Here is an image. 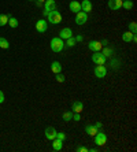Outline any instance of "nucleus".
Masks as SVG:
<instances>
[{"label":"nucleus","mask_w":137,"mask_h":152,"mask_svg":"<svg viewBox=\"0 0 137 152\" xmlns=\"http://www.w3.org/2000/svg\"><path fill=\"white\" fill-rule=\"evenodd\" d=\"M44 1H45V0H37V6H41Z\"/></svg>","instance_id":"nucleus-34"},{"label":"nucleus","mask_w":137,"mask_h":152,"mask_svg":"<svg viewBox=\"0 0 137 152\" xmlns=\"http://www.w3.org/2000/svg\"><path fill=\"white\" fill-rule=\"evenodd\" d=\"M81 11H84V12H91L92 11V3L91 0H84L82 3H81Z\"/></svg>","instance_id":"nucleus-13"},{"label":"nucleus","mask_w":137,"mask_h":152,"mask_svg":"<svg viewBox=\"0 0 137 152\" xmlns=\"http://www.w3.org/2000/svg\"><path fill=\"white\" fill-rule=\"evenodd\" d=\"M88 47H89V50H91V51H93V52H97V51H100L103 48V44L100 41H91L88 44Z\"/></svg>","instance_id":"nucleus-11"},{"label":"nucleus","mask_w":137,"mask_h":152,"mask_svg":"<svg viewBox=\"0 0 137 152\" xmlns=\"http://www.w3.org/2000/svg\"><path fill=\"white\" fill-rule=\"evenodd\" d=\"M73 119V111H66V113H63V121H66V122H69V121Z\"/></svg>","instance_id":"nucleus-24"},{"label":"nucleus","mask_w":137,"mask_h":152,"mask_svg":"<svg viewBox=\"0 0 137 152\" xmlns=\"http://www.w3.org/2000/svg\"><path fill=\"white\" fill-rule=\"evenodd\" d=\"M122 7L126 8V10H132V8H133V1H132V0H125L122 3Z\"/></svg>","instance_id":"nucleus-22"},{"label":"nucleus","mask_w":137,"mask_h":152,"mask_svg":"<svg viewBox=\"0 0 137 152\" xmlns=\"http://www.w3.org/2000/svg\"><path fill=\"white\" fill-rule=\"evenodd\" d=\"M36 29H37V32L40 33H44L48 29V23H47L45 19H39L37 23H36Z\"/></svg>","instance_id":"nucleus-7"},{"label":"nucleus","mask_w":137,"mask_h":152,"mask_svg":"<svg viewBox=\"0 0 137 152\" xmlns=\"http://www.w3.org/2000/svg\"><path fill=\"white\" fill-rule=\"evenodd\" d=\"M95 126L97 127V129H102V124H100V122H96V124H95Z\"/></svg>","instance_id":"nucleus-33"},{"label":"nucleus","mask_w":137,"mask_h":152,"mask_svg":"<svg viewBox=\"0 0 137 152\" xmlns=\"http://www.w3.org/2000/svg\"><path fill=\"white\" fill-rule=\"evenodd\" d=\"M69 8H70V11H73V12H80L81 11V3L80 1H75V0H73L70 4H69Z\"/></svg>","instance_id":"nucleus-14"},{"label":"nucleus","mask_w":137,"mask_h":152,"mask_svg":"<svg viewBox=\"0 0 137 152\" xmlns=\"http://www.w3.org/2000/svg\"><path fill=\"white\" fill-rule=\"evenodd\" d=\"M86 21H88V14L86 12H84V11L77 12V15H75V23L77 25H84Z\"/></svg>","instance_id":"nucleus-6"},{"label":"nucleus","mask_w":137,"mask_h":152,"mask_svg":"<svg viewBox=\"0 0 137 152\" xmlns=\"http://www.w3.org/2000/svg\"><path fill=\"white\" fill-rule=\"evenodd\" d=\"M7 22H8V15H6V14H0V26L7 25Z\"/></svg>","instance_id":"nucleus-23"},{"label":"nucleus","mask_w":137,"mask_h":152,"mask_svg":"<svg viewBox=\"0 0 137 152\" xmlns=\"http://www.w3.org/2000/svg\"><path fill=\"white\" fill-rule=\"evenodd\" d=\"M59 37L62 40H67V39H70V37H73V32H71V29L70 28H64L60 30L59 33Z\"/></svg>","instance_id":"nucleus-10"},{"label":"nucleus","mask_w":137,"mask_h":152,"mask_svg":"<svg viewBox=\"0 0 137 152\" xmlns=\"http://www.w3.org/2000/svg\"><path fill=\"white\" fill-rule=\"evenodd\" d=\"M3 102H4V93L0 91V104H1Z\"/></svg>","instance_id":"nucleus-31"},{"label":"nucleus","mask_w":137,"mask_h":152,"mask_svg":"<svg viewBox=\"0 0 137 152\" xmlns=\"http://www.w3.org/2000/svg\"><path fill=\"white\" fill-rule=\"evenodd\" d=\"M129 32H132V33L136 34V32H137V23L136 22H132V23L129 25Z\"/></svg>","instance_id":"nucleus-25"},{"label":"nucleus","mask_w":137,"mask_h":152,"mask_svg":"<svg viewBox=\"0 0 137 152\" xmlns=\"http://www.w3.org/2000/svg\"><path fill=\"white\" fill-rule=\"evenodd\" d=\"M56 138L64 141V140H66V134H64V133H56Z\"/></svg>","instance_id":"nucleus-29"},{"label":"nucleus","mask_w":137,"mask_h":152,"mask_svg":"<svg viewBox=\"0 0 137 152\" xmlns=\"http://www.w3.org/2000/svg\"><path fill=\"white\" fill-rule=\"evenodd\" d=\"M52 148H53V151H60V149L63 148V141L59 140V138H53L52 140Z\"/></svg>","instance_id":"nucleus-16"},{"label":"nucleus","mask_w":137,"mask_h":152,"mask_svg":"<svg viewBox=\"0 0 137 152\" xmlns=\"http://www.w3.org/2000/svg\"><path fill=\"white\" fill-rule=\"evenodd\" d=\"M122 1H125V0H122Z\"/></svg>","instance_id":"nucleus-36"},{"label":"nucleus","mask_w":137,"mask_h":152,"mask_svg":"<svg viewBox=\"0 0 137 152\" xmlns=\"http://www.w3.org/2000/svg\"><path fill=\"white\" fill-rule=\"evenodd\" d=\"M133 36H134V33H132V32H125L122 34V40L125 42H132L133 41Z\"/></svg>","instance_id":"nucleus-19"},{"label":"nucleus","mask_w":137,"mask_h":152,"mask_svg":"<svg viewBox=\"0 0 137 152\" xmlns=\"http://www.w3.org/2000/svg\"><path fill=\"white\" fill-rule=\"evenodd\" d=\"M7 23L12 29H15L18 26V19H17V18H14V17H11V15H8V22H7Z\"/></svg>","instance_id":"nucleus-20"},{"label":"nucleus","mask_w":137,"mask_h":152,"mask_svg":"<svg viewBox=\"0 0 137 152\" xmlns=\"http://www.w3.org/2000/svg\"><path fill=\"white\" fill-rule=\"evenodd\" d=\"M86 151H88L86 147H78L77 148V152H86Z\"/></svg>","instance_id":"nucleus-30"},{"label":"nucleus","mask_w":137,"mask_h":152,"mask_svg":"<svg viewBox=\"0 0 137 152\" xmlns=\"http://www.w3.org/2000/svg\"><path fill=\"white\" fill-rule=\"evenodd\" d=\"M51 71L55 73V74L60 73V71H62V64H60L59 62H52V64H51Z\"/></svg>","instance_id":"nucleus-18"},{"label":"nucleus","mask_w":137,"mask_h":152,"mask_svg":"<svg viewBox=\"0 0 137 152\" xmlns=\"http://www.w3.org/2000/svg\"><path fill=\"white\" fill-rule=\"evenodd\" d=\"M122 0H108V8L110 10H119L122 8Z\"/></svg>","instance_id":"nucleus-9"},{"label":"nucleus","mask_w":137,"mask_h":152,"mask_svg":"<svg viewBox=\"0 0 137 152\" xmlns=\"http://www.w3.org/2000/svg\"><path fill=\"white\" fill-rule=\"evenodd\" d=\"M42 15H44V17H47V15H48V11L44 10V11H42Z\"/></svg>","instance_id":"nucleus-35"},{"label":"nucleus","mask_w":137,"mask_h":152,"mask_svg":"<svg viewBox=\"0 0 137 152\" xmlns=\"http://www.w3.org/2000/svg\"><path fill=\"white\" fill-rule=\"evenodd\" d=\"M95 75L97 78H104L107 75V69L104 64H97L95 67Z\"/></svg>","instance_id":"nucleus-5"},{"label":"nucleus","mask_w":137,"mask_h":152,"mask_svg":"<svg viewBox=\"0 0 137 152\" xmlns=\"http://www.w3.org/2000/svg\"><path fill=\"white\" fill-rule=\"evenodd\" d=\"M30 1H33V0H30Z\"/></svg>","instance_id":"nucleus-37"},{"label":"nucleus","mask_w":137,"mask_h":152,"mask_svg":"<svg viewBox=\"0 0 137 152\" xmlns=\"http://www.w3.org/2000/svg\"><path fill=\"white\" fill-rule=\"evenodd\" d=\"M105 60H107V58L103 55L100 51H97V52H93V55H92V62L95 64H104Z\"/></svg>","instance_id":"nucleus-3"},{"label":"nucleus","mask_w":137,"mask_h":152,"mask_svg":"<svg viewBox=\"0 0 137 152\" xmlns=\"http://www.w3.org/2000/svg\"><path fill=\"white\" fill-rule=\"evenodd\" d=\"M44 133H45V137L48 138L49 141H52L53 138H56V133H58V132L55 130V127L49 126V127H47V129H45V132H44Z\"/></svg>","instance_id":"nucleus-8"},{"label":"nucleus","mask_w":137,"mask_h":152,"mask_svg":"<svg viewBox=\"0 0 137 152\" xmlns=\"http://www.w3.org/2000/svg\"><path fill=\"white\" fill-rule=\"evenodd\" d=\"M95 142H96V145H99V147H102V145H104L105 142H107V136H105L104 132H97V133H96Z\"/></svg>","instance_id":"nucleus-4"},{"label":"nucleus","mask_w":137,"mask_h":152,"mask_svg":"<svg viewBox=\"0 0 137 152\" xmlns=\"http://www.w3.org/2000/svg\"><path fill=\"white\" fill-rule=\"evenodd\" d=\"M71 110H73V113H82V110H84L82 102H74L71 104Z\"/></svg>","instance_id":"nucleus-15"},{"label":"nucleus","mask_w":137,"mask_h":152,"mask_svg":"<svg viewBox=\"0 0 137 152\" xmlns=\"http://www.w3.org/2000/svg\"><path fill=\"white\" fill-rule=\"evenodd\" d=\"M85 132H86V134L88 136H95L99 132V129L95 126V125H88V126L85 127Z\"/></svg>","instance_id":"nucleus-17"},{"label":"nucleus","mask_w":137,"mask_h":152,"mask_svg":"<svg viewBox=\"0 0 137 152\" xmlns=\"http://www.w3.org/2000/svg\"><path fill=\"white\" fill-rule=\"evenodd\" d=\"M47 17H48V22L53 23V25H58V23L62 22V14H60L59 11H56V10L49 11Z\"/></svg>","instance_id":"nucleus-2"},{"label":"nucleus","mask_w":137,"mask_h":152,"mask_svg":"<svg viewBox=\"0 0 137 152\" xmlns=\"http://www.w3.org/2000/svg\"><path fill=\"white\" fill-rule=\"evenodd\" d=\"M63 47H64V42L60 37H53L51 40V50L53 52H60V51L63 50Z\"/></svg>","instance_id":"nucleus-1"},{"label":"nucleus","mask_w":137,"mask_h":152,"mask_svg":"<svg viewBox=\"0 0 137 152\" xmlns=\"http://www.w3.org/2000/svg\"><path fill=\"white\" fill-rule=\"evenodd\" d=\"M44 8H45V11H53L56 10V3H55V0H45L44 1Z\"/></svg>","instance_id":"nucleus-12"},{"label":"nucleus","mask_w":137,"mask_h":152,"mask_svg":"<svg viewBox=\"0 0 137 152\" xmlns=\"http://www.w3.org/2000/svg\"><path fill=\"white\" fill-rule=\"evenodd\" d=\"M75 44H77V41H75V39H74V37H70V39H67V42H66L67 47H74Z\"/></svg>","instance_id":"nucleus-26"},{"label":"nucleus","mask_w":137,"mask_h":152,"mask_svg":"<svg viewBox=\"0 0 137 152\" xmlns=\"http://www.w3.org/2000/svg\"><path fill=\"white\" fill-rule=\"evenodd\" d=\"M74 39H75V41H82V36H77V37H74Z\"/></svg>","instance_id":"nucleus-32"},{"label":"nucleus","mask_w":137,"mask_h":152,"mask_svg":"<svg viewBox=\"0 0 137 152\" xmlns=\"http://www.w3.org/2000/svg\"><path fill=\"white\" fill-rule=\"evenodd\" d=\"M103 55H104L105 58L107 56H111V53H113V50H111V48H104V51H103Z\"/></svg>","instance_id":"nucleus-27"},{"label":"nucleus","mask_w":137,"mask_h":152,"mask_svg":"<svg viewBox=\"0 0 137 152\" xmlns=\"http://www.w3.org/2000/svg\"><path fill=\"white\" fill-rule=\"evenodd\" d=\"M8 47H10L8 40H6L4 37H0V48H3V50H8Z\"/></svg>","instance_id":"nucleus-21"},{"label":"nucleus","mask_w":137,"mask_h":152,"mask_svg":"<svg viewBox=\"0 0 137 152\" xmlns=\"http://www.w3.org/2000/svg\"><path fill=\"white\" fill-rule=\"evenodd\" d=\"M55 78H56V81H58V82H64V75H62L60 73H58L56 77H55Z\"/></svg>","instance_id":"nucleus-28"}]
</instances>
